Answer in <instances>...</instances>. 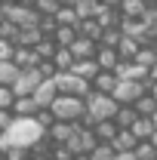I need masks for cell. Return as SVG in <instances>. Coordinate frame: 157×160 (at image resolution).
<instances>
[{
  "mask_svg": "<svg viewBox=\"0 0 157 160\" xmlns=\"http://www.w3.org/2000/svg\"><path fill=\"white\" fill-rule=\"evenodd\" d=\"M151 123H154V129H157V111H154V114H151Z\"/></svg>",
  "mask_w": 157,
  "mask_h": 160,
  "instance_id": "obj_43",
  "label": "cell"
},
{
  "mask_svg": "<svg viewBox=\"0 0 157 160\" xmlns=\"http://www.w3.org/2000/svg\"><path fill=\"white\" fill-rule=\"evenodd\" d=\"M129 129H133V136H136L139 142H148L151 136H154V123H151V117H142V114L136 117V123H133Z\"/></svg>",
  "mask_w": 157,
  "mask_h": 160,
  "instance_id": "obj_20",
  "label": "cell"
},
{
  "mask_svg": "<svg viewBox=\"0 0 157 160\" xmlns=\"http://www.w3.org/2000/svg\"><path fill=\"white\" fill-rule=\"evenodd\" d=\"M40 80H43L40 65L37 68H22L19 77H16V83H13V92H16V96H31V92L40 86Z\"/></svg>",
  "mask_w": 157,
  "mask_h": 160,
  "instance_id": "obj_7",
  "label": "cell"
},
{
  "mask_svg": "<svg viewBox=\"0 0 157 160\" xmlns=\"http://www.w3.org/2000/svg\"><path fill=\"white\" fill-rule=\"evenodd\" d=\"M148 142H151V145H154V148H157V129H154V136H151V139H148Z\"/></svg>",
  "mask_w": 157,
  "mask_h": 160,
  "instance_id": "obj_42",
  "label": "cell"
},
{
  "mask_svg": "<svg viewBox=\"0 0 157 160\" xmlns=\"http://www.w3.org/2000/svg\"><path fill=\"white\" fill-rule=\"evenodd\" d=\"M34 9L40 16H56L59 12V0H34Z\"/></svg>",
  "mask_w": 157,
  "mask_h": 160,
  "instance_id": "obj_30",
  "label": "cell"
},
{
  "mask_svg": "<svg viewBox=\"0 0 157 160\" xmlns=\"http://www.w3.org/2000/svg\"><path fill=\"white\" fill-rule=\"evenodd\" d=\"M136 145H139V139L133 136V129H120L117 136L111 139V148L114 151H136Z\"/></svg>",
  "mask_w": 157,
  "mask_h": 160,
  "instance_id": "obj_18",
  "label": "cell"
},
{
  "mask_svg": "<svg viewBox=\"0 0 157 160\" xmlns=\"http://www.w3.org/2000/svg\"><path fill=\"white\" fill-rule=\"evenodd\" d=\"M71 71H74L77 77H83V80H93L99 71H102V68H99V62H96V59H74Z\"/></svg>",
  "mask_w": 157,
  "mask_h": 160,
  "instance_id": "obj_16",
  "label": "cell"
},
{
  "mask_svg": "<svg viewBox=\"0 0 157 160\" xmlns=\"http://www.w3.org/2000/svg\"><path fill=\"white\" fill-rule=\"evenodd\" d=\"M136 157L139 160H157V148L151 142H139L136 145Z\"/></svg>",
  "mask_w": 157,
  "mask_h": 160,
  "instance_id": "obj_29",
  "label": "cell"
},
{
  "mask_svg": "<svg viewBox=\"0 0 157 160\" xmlns=\"http://www.w3.org/2000/svg\"><path fill=\"white\" fill-rule=\"evenodd\" d=\"M148 74H151V80H157V62L151 65V71H148Z\"/></svg>",
  "mask_w": 157,
  "mask_h": 160,
  "instance_id": "obj_39",
  "label": "cell"
},
{
  "mask_svg": "<svg viewBox=\"0 0 157 160\" xmlns=\"http://www.w3.org/2000/svg\"><path fill=\"white\" fill-rule=\"evenodd\" d=\"M96 132H93V126H83V123H80L77 129H74V136H71V142H68V145H65V148H68V151H71V154H89V151H93V148H96Z\"/></svg>",
  "mask_w": 157,
  "mask_h": 160,
  "instance_id": "obj_6",
  "label": "cell"
},
{
  "mask_svg": "<svg viewBox=\"0 0 157 160\" xmlns=\"http://www.w3.org/2000/svg\"><path fill=\"white\" fill-rule=\"evenodd\" d=\"M77 0H59V6H74Z\"/></svg>",
  "mask_w": 157,
  "mask_h": 160,
  "instance_id": "obj_41",
  "label": "cell"
},
{
  "mask_svg": "<svg viewBox=\"0 0 157 160\" xmlns=\"http://www.w3.org/2000/svg\"><path fill=\"white\" fill-rule=\"evenodd\" d=\"M139 111L133 108V105H117V114H114V123H117L120 129H129L133 123H136Z\"/></svg>",
  "mask_w": 157,
  "mask_h": 160,
  "instance_id": "obj_21",
  "label": "cell"
},
{
  "mask_svg": "<svg viewBox=\"0 0 157 160\" xmlns=\"http://www.w3.org/2000/svg\"><path fill=\"white\" fill-rule=\"evenodd\" d=\"M0 6H3V0H0Z\"/></svg>",
  "mask_w": 157,
  "mask_h": 160,
  "instance_id": "obj_45",
  "label": "cell"
},
{
  "mask_svg": "<svg viewBox=\"0 0 157 160\" xmlns=\"http://www.w3.org/2000/svg\"><path fill=\"white\" fill-rule=\"evenodd\" d=\"M31 96L37 99L40 108H49L53 102L59 99V86H56V80H53V77H43V80H40V86L31 92Z\"/></svg>",
  "mask_w": 157,
  "mask_h": 160,
  "instance_id": "obj_9",
  "label": "cell"
},
{
  "mask_svg": "<svg viewBox=\"0 0 157 160\" xmlns=\"http://www.w3.org/2000/svg\"><path fill=\"white\" fill-rule=\"evenodd\" d=\"M96 62H99L102 71H114V68L120 65V56H117L114 46H99L96 49Z\"/></svg>",
  "mask_w": 157,
  "mask_h": 160,
  "instance_id": "obj_13",
  "label": "cell"
},
{
  "mask_svg": "<svg viewBox=\"0 0 157 160\" xmlns=\"http://www.w3.org/2000/svg\"><path fill=\"white\" fill-rule=\"evenodd\" d=\"M99 6H102L99 0H77V3H74V12H77L80 19H93L99 12Z\"/></svg>",
  "mask_w": 157,
  "mask_h": 160,
  "instance_id": "obj_26",
  "label": "cell"
},
{
  "mask_svg": "<svg viewBox=\"0 0 157 160\" xmlns=\"http://www.w3.org/2000/svg\"><path fill=\"white\" fill-rule=\"evenodd\" d=\"M43 126H40L37 117H16L0 136V148H37L43 142Z\"/></svg>",
  "mask_w": 157,
  "mask_h": 160,
  "instance_id": "obj_1",
  "label": "cell"
},
{
  "mask_svg": "<svg viewBox=\"0 0 157 160\" xmlns=\"http://www.w3.org/2000/svg\"><path fill=\"white\" fill-rule=\"evenodd\" d=\"M71 160H93V157H89V154H74Z\"/></svg>",
  "mask_w": 157,
  "mask_h": 160,
  "instance_id": "obj_40",
  "label": "cell"
},
{
  "mask_svg": "<svg viewBox=\"0 0 157 160\" xmlns=\"http://www.w3.org/2000/svg\"><path fill=\"white\" fill-rule=\"evenodd\" d=\"M31 160H53V157H49V151H40L37 157H31Z\"/></svg>",
  "mask_w": 157,
  "mask_h": 160,
  "instance_id": "obj_37",
  "label": "cell"
},
{
  "mask_svg": "<svg viewBox=\"0 0 157 160\" xmlns=\"http://www.w3.org/2000/svg\"><path fill=\"white\" fill-rule=\"evenodd\" d=\"M13 62H16L19 68H37V65H40V56L34 52V46H16Z\"/></svg>",
  "mask_w": 157,
  "mask_h": 160,
  "instance_id": "obj_15",
  "label": "cell"
},
{
  "mask_svg": "<svg viewBox=\"0 0 157 160\" xmlns=\"http://www.w3.org/2000/svg\"><path fill=\"white\" fill-rule=\"evenodd\" d=\"M148 83H151V80H148ZM148 83H142V80H120L117 77V86H114L111 99L117 102V105H136L139 96L148 92Z\"/></svg>",
  "mask_w": 157,
  "mask_h": 160,
  "instance_id": "obj_5",
  "label": "cell"
},
{
  "mask_svg": "<svg viewBox=\"0 0 157 160\" xmlns=\"http://www.w3.org/2000/svg\"><path fill=\"white\" fill-rule=\"evenodd\" d=\"M83 111H86V102L80 96H59V99L49 105V114L56 120H65V123H80L83 120Z\"/></svg>",
  "mask_w": 157,
  "mask_h": 160,
  "instance_id": "obj_3",
  "label": "cell"
},
{
  "mask_svg": "<svg viewBox=\"0 0 157 160\" xmlns=\"http://www.w3.org/2000/svg\"><path fill=\"white\" fill-rule=\"evenodd\" d=\"M77 34H80V31H77V28H71V25H56L53 40H56V46H71Z\"/></svg>",
  "mask_w": 157,
  "mask_h": 160,
  "instance_id": "obj_22",
  "label": "cell"
},
{
  "mask_svg": "<svg viewBox=\"0 0 157 160\" xmlns=\"http://www.w3.org/2000/svg\"><path fill=\"white\" fill-rule=\"evenodd\" d=\"M114 160H139V157H136V151H117Z\"/></svg>",
  "mask_w": 157,
  "mask_h": 160,
  "instance_id": "obj_35",
  "label": "cell"
},
{
  "mask_svg": "<svg viewBox=\"0 0 157 160\" xmlns=\"http://www.w3.org/2000/svg\"><path fill=\"white\" fill-rule=\"evenodd\" d=\"M133 108H136L142 117H151V114L157 111V102L151 99V92H145V96H139V99H136V105H133Z\"/></svg>",
  "mask_w": 157,
  "mask_h": 160,
  "instance_id": "obj_27",
  "label": "cell"
},
{
  "mask_svg": "<svg viewBox=\"0 0 157 160\" xmlns=\"http://www.w3.org/2000/svg\"><path fill=\"white\" fill-rule=\"evenodd\" d=\"M93 132H96V139H99V142H111V139L120 132V126L114 123V117H111V120H99L96 126H93Z\"/></svg>",
  "mask_w": 157,
  "mask_h": 160,
  "instance_id": "obj_19",
  "label": "cell"
},
{
  "mask_svg": "<svg viewBox=\"0 0 157 160\" xmlns=\"http://www.w3.org/2000/svg\"><path fill=\"white\" fill-rule=\"evenodd\" d=\"M40 111H43V108L37 105L34 96H16V102H13V114H16V117H37Z\"/></svg>",
  "mask_w": 157,
  "mask_h": 160,
  "instance_id": "obj_11",
  "label": "cell"
},
{
  "mask_svg": "<svg viewBox=\"0 0 157 160\" xmlns=\"http://www.w3.org/2000/svg\"><path fill=\"white\" fill-rule=\"evenodd\" d=\"M89 86H93V92H114V86H117V74L114 71H99L96 77L89 80Z\"/></svg>",
  "mask_w": 157,
  "mask_h": 160,
  "instance_id": "obj_12",
  "label": "cell"
},
{
  "mask_svg": "<svg viewBox=\"0 0 157 160\" xmlns=\"http://www.w3.org/2000/svg\"><path fill=\"white\" fill-rule=\"evenodd\" d=\"M102 6H120V0H99Z\"/></svg>",
  "mask_w": 157,
  "mask_h": 160,
  "instance_id": "obj_38",
  "label": "cell"
},
{
  "mask_svg": "<svg viewBox=\"0 0 157 160\" xmlns=\"http://www.w3.org/2000/svg\"><path fill=\"white\" fill-rule=\"evenodd\" d=\"M53 80H56V86H59V96H80V99H86V96L93 92L89 80L77 77L74 71H56Z\"/></svg>",
  "mask_w": 157,
  "mask_h": 160,
  "instance_id": "obj_4",
  "label": "cell"
},
{
  "mask_svg": "<svg viewBox=\"0 0 157 160\" xmlns=\"http://www.w3.org/2000/svg\"><path fill=\"white\" fill-rule=\"evenodd\" d=\"M53 65H56V71H71V65H74L71 49H68V46H59L56 56H53Z\"/></svg>",
  "mask_w": 157,
  "mask_h": 160,
  "instance_id": "obj_24",
  "label": "cell"
},
{
  "mask_svg": "<svg viewBox=\"0 0 157 160\" xmlns=\"http://www.w3.org/2000/svg\"><path fill=\"white\" fill-rule=\"evenodd\" d=\"M114 74H117L120 80H142V83H148V80H151L148 68H145V65H139L136 59H133V62H120L117 68H114Z\"/></svg>",
  "mask_w": 157,
  "mask_h": 160,
  "instance_id": "obj_8",
  "label": "cell"
},
{
  "mask_svg": "<svg viewBox=\"0 0 157 160\" xmlns=\"http://www.w3.org/2000/svg\"><path fill=\"white\" fill-rule=\"evenodd\" d=\"M53 19H56V25H71V28L80 25V16L74 12V6H59V12H56Z\"/></svg>",
  "mask_w": 157,
  "mask_h": 160,
  "instance_id": "obj_25",
  "label": "cell"
},
{
  "mask_svg": "<svg viewBox=\"0 0 157 160\" xmlns=\"http://www.w3.org/2000/svg\"><path fill=\"white\" fill-rule=\"evenodd\" d=\"M19 65L13 59H6V62H0V86H13L16 83V77H19Z\"/></svg>",
  "mask_w": 157,
  "mask_h": 160,
  "instance_id": "obj_23",
  "label": "cell"
},
{
  "mask_svg": "<svg viewBox=\"0 0 157 160\" xmlns=\"http://www.w3.org/2000/svg\"><path fill=\"white\" fill-rule=\"evenodd\" d=\"M13 120H16V114H13V111H3V108H0V132H3Z\"/></svg>",
  "mask_w": 157,
  "mask_h": 160,
  "instance_id": "obj_34",
  "label": "cell"
},
{
  "mask_svg": "<svg viewBox=\"0 0 157 160\" xmlns=\"http://www.w3.org/2000/svg\"><path fill=\"white\" fill-rule=\"evenodd\" d=\"M148 92H151V99L157 102V80H151V83H148Z\"/></svg>",
  "mask_w": 157,
  "mask_h": 160,
  "instance_id": "obj_36",
  "label": "cell"
},
{
  "mask_svg": "<svg viewBox=\"0 0 157 160\" xmlns=\"http://www.w3.org/2000/svg\"><path fill=\"white\" fill-rule=\"evenodd\" d=\"M83 102H86V111H83V120H80L83 126H96L99 120H111L117 114V102L108 92H89Z\"/></svg>",
  "mask_w": 157,
  "mask_h": 160,
  "instance_id": "obj_2",
  "label": "cell"
},
{
  "mask_svg": "<svg viewBox=\"0 0 157 160\" xmlns=\"http://www.w3.org/2000/svg\"><path fill=\"white\" fill-rule=\"evenodd\" d=\"M68 49H71V56H74V59H96L99 40H93V37H83V34H77V37H74V43H71Z\"/></svg>",
  "mask_w": 157,
  "mask_h": 160,
  "instance_id": "obj_10",
  "label": "cell"
},
{
  "mask_svg": "<svg viewBox=\"0 0 157 160\" xmlns=\"http://www.w3.org/2000/svg\"><path fill=\"white\" fill-rule=\"evenodd\" d=\"M117 9H120L123 19H142L145 9H148V3H145V0H120Z\"/></svg>",
  "mask_w": 157,
  "mask_h": 160,
  "instance_id": "obj_17",
  "label": "cell"
},
{
  "mask_svg": "<svg viewBox=\"0 0 157 160\" xmlns=\"http://www.w3.org/2000/svg\"><path fill=\"white\" fill-rule=\"evenodd\" d=\"M6 160H28V148H3Z\"/></svg>",
  "mask_w": 157,
  "mask_h": 160,
  "instance_id": "obj_33",
  "label": "cell"
},
{
  "mask_svg": "<svg viewBox=\"0 0 157 160\" xmlns=\"http://www.w3.org/2000/svg\"><path fill=\"white\" fill-rule=\"evenodd\" d=\"M13 102H16L13 86H0V108H3V111H13Z\"/></svg>",
  "mask_w": 157,
  "mask_h": 160,
  "instance_id": "obj_32",
  "label": "cell"
},
{
  "mask_svg": "<svg viewBox=\"0 0 157 160\" xmlns=\"http://www.w3.org/2000/svg\"><path fill=\"white\" fill-rule=\"evenodd\" d=\"M145 43H139L136 37H129V34H123L120 37V43H117V56H120V62H133L136 59V52L142 49Z\"/></svg>",
  "mask_w": 157,
  "mask_h": 160,
  "instance_id": "obj_14",
  "label": "cell"
},
{
  "mask_svg": "<svg viewBox=\"0 0 157 160\" xmlns=\"http://www.w3.org/2000/svg\"><path fill=\"white\" fill-rule=\"evenodd\" d=\"M114 148H111V142H96V148L89 151V157L93 160H114Z\"/></svg>",
  "mask_w": 157,
  "mask_h": 160,
  "instance_id": "obj_28",
  "label": "cell"
},
{
  "mask_svg": "<svg viewBox=\"0 0 157 160\" xmlns=\"http://www.w3.org/2000/svg\"><path fill=\"white\" fill-rule=\"evenodd\" d=\"M13 56H16V40H9V37H0V62L13 59Z\"/></svg>",
  "mask_w": 157,
  "mask_h": 160,
  "instance_id": "obj_31",
  "label": "cell"
},
{
  "mask_svg": "<svg viewBox=\"0 0 157 160\" xmlns=\"http://www.w3.org/2000/svg\"><path fill=\"white\" fill-rule=\"evenodd\" d=\"M145 3H148V6H157V0H145Z\"/></svg>",
  "mask_w": 157,
  "mask_h": 160,
  "instance_id": "obj_44",
  "label": "cell"
}]
</instances>
